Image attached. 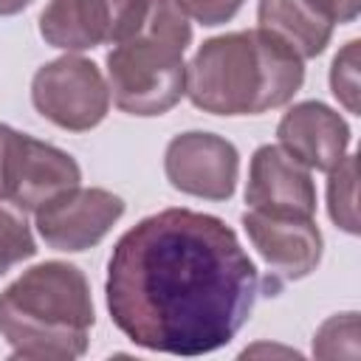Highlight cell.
Segmentation results:
<instances>
[{"instance_id":"cell-1","label":"cell","mask_w":361,"mask_h":361,"mask_svg":"<svg viewBox=\"0 0 361 361\" xmlns=\"http://www.w3.org/2000/svg\"><path fill=\"white\" fill-rule=\"evenodd\" d=\"M104 296L113 324L133 344L206 355L226 347L248 322L259 271L220 217L164 209L118 237Z\"/></svg>"},{"instance_id":"cell-2","label":"cell","mask_w":361,"mask_h":361,"mask_svg":"<svg viewBox=\"0 0 361 361\" xmlns=\"http://www.w3.org/2000/svg\"><path fill=\"white\" fill-rule=\"evenodd\" d=\"M305 59L265 28L206 39L186 65L189 102L214 116H259L288 104L305 82Z\"/></svg>"},{"instance_id":"cell-3","label":"cell","mask_w":361,"mask_h":361,"mask_svg":"<svg viewBox=\"0 0 361 361\" xmlns=\"http://www.w3.org/2000/svg\"><path fill=\"white\" fill-rule=\"evenodd\" d=\"M93 322L90 285L71 262H39L0 293V333L11 358L73 361L85 355Z\"/></svg>"},{"instance_id":"cell-4","label":"cell","mask_w":361,"mask_h":361,"mask_svg":"<svg viewBox=\"0 0 361 361\" xmlns=\"http://www.w3.org/2000/svg\"><path fill=\"white\" fill-rule=\"evenodd\" d=\"M192 42L189 17L175 0H149L141 25L107 54V87L130 116H164L186 93L183 54Z\"/></svg>"},{"instance_id":"cell-5","label":"cell","mask_w":361,"mask_h":361,"mask_svg":"<svg viewBox=\"0 0 361 361\" xmlns=\"http://www.w3.org/2000/svg\"><path fill=\"white\" fill-rule=\"evenodd\" d=\"M82 169L65 149L0 124V203L37 212L51 197L79 186Z\"/></svg>"},{"instance_id":"cell-6","label":"cell","mask_w":361,"mask_h":361,"mask_svg":"<svg viewBox=\"0 0 361 361\" xmlns=\"http://www.w3.org/2000/svg\"><path fill=\"white\" fill-rule=\"evenodd\" d=\"M31 102L51 124L85 133L104 121L110 110V87L96 62L65 54L45 62L31 79Z\"/></svg>"},{"instance_id":"cell-7","label":"cell","mask_w":361,"mask_h":361,"mask_svg":"<svg viewBox=\"0 0 361 361\" xmlns=\"http://www.w3.org/2000/svg\"><path fill=\"white\" fill-rule=\"evenodd\" d=\"M243 228L268 265L265 293L274 296L285 282L302 279L322 262V231L313 217L293 212H259L248 209L243 214Z\"/></svg>"},{"instance_id":"cell-8","label":"cell","mask_w":361,"mask_h":361,"mask_svg":"<svg viewBox=\"0 0 361 361\" xmlns=\"http://www.w3.org/2000/svg\"><path fill=\"white\" fill-rule=\"evenodd\" d=\"M149 0H51L39 14V34L62 51L116 45L130 37Z\"/></svg>"},{"instance_id":"cell-9","label":"cell","mask_w":361,"mask_h":361,"mask_svg":"<svg viewBox=\"0 0 361 361\" xmlns=\"http://www.w3.org/2000/svg\"><path fill=\"white\" fill-rule=\"evenodd\" d=\"M164 172L166 180L183 195L203 200H228L237 189L240 152L223 135L189 130L166 144Z\"/></svg>"},{"instance_id":"cell-10","label":"cell","mask_w":361,"mask_h":361,"mask_svg":"<svg viewBox=\"0 0 361 361\" xmlns=\"http://www.w3.org/2000/svg\"><path fill=\"white\" fill-rule=\"evenodd\" d=\"M121 214L124 200L99 186H73L34 212L37 231L54 251L93 248L104 240V234L118 223Z\"/></svg>"},{"instance_id":"cell-11","label":"cell","mask_w":361,"mask_h":361,"mask_svg":"<svg viewBox=\"0 0 361 361\" xmlns=\"http://www.w3.org/2000/svg\"><path fill=\"white\" fill-rule=\"evenodd\" d=\"M279 147L302 166L316 172L336 169L350 147L347 121L324 102H299L276 124Z\"/></svg>"},{"instance_id":"cell-12","label":"cell","mask_w":361,"mask_h":361,"mask_svg":"<svg viewBox=\"0 0 361 361\" xmlns=\"http://www.w3.org/2000/svg\"><path fill=\"white\" fill-rule=\"evenodd\" d=\"M248 209L259 212H293V214H316V183L310 169L290 158L276 144H262L251 155L248 186H245Z\"/></svg>"},{"instance_id":"cell-13","label":"cell","mask_w":361,"mask_h":361,"mask_svg":"<svg viewBox=\"0 0 361 361\" xmlns=\"http://www.w3.org/2000/svg\"><path fill=\"white\" fill-rule=\"evenodd\" d=\"M257 20L259 28L276 34L302 59L319 56L327 48L336 25L310 0H259Z\"/></svg>"},{"instance_id":"cell-14","label":"cell","mask_w":361,"mask_h":361,"mask_svg":"<svg viewBox=\"0 0 361 361\" xmlns=\"http://www.w3.org/2000/svg\"><path fill=\"white\" fill-rule=\"evenodd\" d=\"M327 212L330 220L347 234H358V158L350 152L330 169L327 180Z\"/></svg>"},{"instance_id":"cell-15","label":"cell","mask_w":361,"mask_h":361,"mask_svg":"<svg viewBox=\"0 0 361 361\" xmlns=\"http://www.w3.org/2000/svg\"><path fill=\"white\" fill-rule=\"evenodd\" d=\"M313 355L316 358H358V313H336L330 316L313 336Z\"/></svg>"},{"instance_id":"cell-16","label":"cell","mask_w":361,"mask_h":361,"mask_svg":"<svg viewBox=\"0 0 361 361\" xmlns=\"http://www.w3.org/2000/svg\"><path fill=\"white\" fill-rule=\"evenodd\" d=\"M34 254H37V243L23 212L0 203V276L8 274L23 259H31Z\"/></svg>"},{"instance_id":"cell-17","label":"cell","mask_w":361,"mask_h":361,"mask_svg":"<svg viewBox=\"0 0 361 361\" xmlns=\"http://www.w3.org/2000/svg\"><path fill=\"white\" fill-rule=\"evenodd\" d=\"M358 39H350L330 65V90L347 107V113L358 116Z\"/></svg>"},{"instance_id":"cell-18","label":"cell","mask_w":361,"mask_h":361,"mask_svg":"<svg viewBox=\"0 0 361 361\" xmlns=\"http://www.w3.org/2000/svg\"><path fill=\"white\" fill-rule=\"evenodd\" d=\"M186 17H192L200 25H223L228 23L245 0H175Z\"/></svg>"},{"instance_id":"cell-19","label":"cell","mask_w":361,"mask_h":361,"mask_svg":"<svg viewBox=\"0 0 361 361\" xmlns=\"http://www.w3.org/2000/svg\"><path fill=\"white\" fill-rule=\"evenodd\" d=\"M330 23H353L361 11V0H310Z\"/></svg>"},{"instance_id":"cell-20","label":"cell","mask_w":361,"mask_h":361,"mask_svg":"<svg viewBox=\"0 0 361 361\" xmlns=\"http://www.w3.org/2000/svg\"><path fill=\"white\" fill-rule=\"evenodd\" d=\"M34 0H0V17H11L17 11H23L25 6H31Z\"/></svg>"}]
</instances>
